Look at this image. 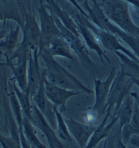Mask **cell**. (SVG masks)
Returning a JSON list of instances; mask_svg holds the SVG:
<instances>
[{
  "mask_svg": "<svg viewBox=\"0 0 139 148\" xmlns=\"http://www.w3.org/2000/svg\"><path fill=\"white\" fill-rule=\"evenodd\" d=\"M39 56L46 67V79L50 83L68 90L81 91L88 95L93 94L94 92L91 89L84 85L77 77L56 61L46 48H44L39 54Z\"/></svg>",
  "mask_w": 139,
  "mask_h": 148,
  "instance_id": "6da1fadb",
  "label": "cell"
},
{
  "mask_svg": "<svg viewBox=\"0 0 139 148\" xmlns=\"http://www.w3.org/2000/svg\"><path fill=\"white\" fill-rule=\"evenodd\" d=\"M16 2L24 21L23 27L21 29L23 39L10 59L12 61L16 59V63H20L25 58H28L29 52L38 48L40 39V29L33 12L32 11L31 13L27 12L20 0H16Z\"/></svg>",
  "mask_w": 139,
  "mask_h": 148,
  "instance_id": "7a4b0ae2",
  "label": "cell"
},
{
  "mask_svg": "<svg viewBox=\"0 0 139 148\" xmlns=\"http://www.w3.org/2000/svg\"><path fill=\"white\" fill-rule=\"evenodd\" d=\"M91 2L90 4L89 1H86L81 5L82 8L88 15L89 20L97 27L111 33L119 40L125 43L139 59V38L129 35L111 23L105 16L97 0H91Z\"/></svg>",
  "mask_w": 139,
  "mask_h": 148,
  "instance_id": "3957f363",
  "label": "cell"
},
{
  "mask_svg": "<svg viewBox=\"0 0 139 148\" xmlns=\"http://www.w3.org/2000/svg\"><path fill=\"white\" fill-rule=\"evenodd\" d=\"M99 3L107 18L117 27L139 38V26L132 20L130 3L125 0H101Z\"/></svg>",
  "mask_w": 139,
  "mask_h": 148,
  "instance_id": "277c9868",
  "label": "cell"
},
{
  "mask_svg": "<svg viewBox=\"0 0 139 148\" xmlns=\"http://www.w3.org/2000/svg\"><path fill=\"white\" fill-rule=\"evenodd\" d=\"M53 17L59 29L61 36L68 43L71 50L77 55L83 67L86 70L90 72L92 74L93 77H95L97 67L91 59V54L89 51V49L86 46L81 37L76 36L71 31L66 29L57 17L54 15Z\"/></svg>",
  "mask_w": 139,
  "mask_h": 148,
  "instance_id": "5b68a950",
  "label": "cell"
},
{
  "mask_svg": "<svg viewBox=\"0 0 139 148\" xmlns=\"http://www.w3.org/2000/svg\"><path fill=\"white\" fill-rule=\"evenodd\" d=\"M133 85L134 82L131 77H128L121 69L117 71L111 85L105 106V113L107 112H111L113 109L115 114L124 99L131 92L130 90Z\"/></svg>",
  "mask_w": 139,
  "mask_h": 148,
  "instance_id": "8992f818",
  "label": "cell"
},
{
  "mask_svg": "<svg viewBox=\"0 0 139 148\" xmlns=\"http://www.w3.org/2000/svg\"><path fill=\"white\" fill-rule=\"evenodd\" d=\"M40 18V39L39 43V54L47 48L52 40L56 37H60L61 34L54 21L53 15L45 6L43 0H40V6L38 8Z\"/></svg>",
  "mask_w": 139,
  "mask_h": 148,
  "instance_id": "52a82bcc",
  "label": "cell"
},
{
  "mask_svg": "<svg viewBox=\"0 0 139 148\" xmlns=\"http://www.w3.org/2000/svg\"><path fill=\"white\" fill-rule=\"evenodd\" d=\"M81 19L83 22L96 35V36L99 39L101 44H102V46L105 49L108 50L112 52L116 51L120 52L139 64V59L136 57V55L132 52H131L130 50H128V48L124 47L120 43V40L116 36H115L114 35H113L110 32L100 29L99 27L94 25L88 18H87L82 14Z\"/></svg>",
  "mask_w": 139,
  "mask_h": 148,
  "instance_id": "ba28073f",
  "label": "cell"
},
{
  "mask_svg": "<svg viewBox=\"0 0 139 148\" xmlns=\"http://www.w3.org/2000/svg\"><path fill=\"white\" fill-rule=\"evenodd\" d=\"M117 72L115 68H112L108 77L105 80H101L96 77H93L94 85V94L95 96V101L93 107L90 110V112L94 114L97 119L101 118L102 115L105 113V106L108 99L111 85L116 76Z\"/></svg>",
  "mask_w": 139,
  "mask_h": 148,
  "instance_id": "9c48e42d",
  "label": "cell"
},
{
  "mask_svg": "<svg viewBox=\"0 0 139 148\" xmlns=\"http://www.w3.org/2000/svg\"><path fill=\"white\" fill-rule=\"evenodd\" d=\"M77 24L80 36L89 50H93L99 56L101 62L104 63V59L110 63V60L102 49L99 39L92 30L83 22L81 19V14L79 11H76L71 15Z\"/></svg>",
  "mask_w": 139,
  "mask_h": 148,
  "instance_id": "30bf717a",
  "label": "cell"
},
{
  "mask_svg": "<svg viewBox=\"0 0 139 148\" xmlns=\"http://www.w3.org/2000/svg\"><path fill=\"white\" fill-rule=\"evenodd\" d=\"M45 80H46V71L42 70V75L40 84L36 92L31 97L32 102L37 106L39 110L54 128L56 127V118L55 109L56 108L48 100L45 92Z\"/></svg>",
  "mask_w": 139,
  "mask_h": 148,
  "instance_id": "8fae6325",
  "label": "cell"
},
{
  "mask_svg": "<svg viewBox=\"0 0 139 148\" xmlns=\"http://www.w3.org/2000/svg\"><path fill=\"white\" fill-rule=\"evenodd\" d=\"M33 125L38 128L44 134L50 148H66L56 135L54 128L50 125L42 112L33 103L32 120Z\"/></svg>",
  "mask_w": 139,
  "mask_h": 148,
  "instance_id": "7c38bea8",
  "label": "cell"
},
{
  "mask_svg": "<svg viewBox=\"0 0 139 148\" xmlns=\"http://www.w3.org/2000/svg\"><path fill=\"white\" fill-rule=\"evenodd\" d=\"M45 92L47 98L55 108H60L62 111L66 109V104L67 101L72 97L82 94L81 91L68 90L50 83L46 79L45 80Z\"/></svg>",
  "mask_w": 139,
  "mask_h": 148,
  "instance_id": "4fadbf2b",
  "label": "cell"
},
{
  "mask_svg": "<svg viewBox=\"0 0 139 148\" xmlns=\"http://www.w3.org/2000/svg\"><path fill=\"white\" fill-rule=\"evenodd\" d=\"M71 137L75 140L80 148H85L97 126L82 124L72 118L64 119Z\"/></svg>",
  "mask_w": 139,
  "mask_h": 148,
  "instance_id": "5bb4252c",
  "label": "cell"
},
{
  "mask_svg": "<svg viewBox=\"0 0 139 148\" xmlns=\"http://www.w3.org/2000/svg\"><path fill=\"white\" fill-rule=\"evenodd\" d=\"M38 48L29 52L28 56V69H27V86L30 90L31 97L38 90L42 79V71H41L39 63Z\"/></svg>",
  "mask_w": 139,
  "mask_h": 148,
  "instance_id": "9a60e30c",
  "label": "cell"
},
{
  "mask_svg": "<svg viewBox=\"0 0 139 148\" xmlns=\"http://www.w3.org/2000/svg\"><path fill=\"white\" fill-rule=\"evenodd\" d=\"M46 2L45 6L52 14L57 17L66 29L76 36H80L77 24L72 16L61 8L55 0H46Z\"/></svg>",
  "mask_w": 139,
  "mask_h": 148,
  "instance_id": "2e32d148",
  "label": "cell"
},
{
  "mask_svg": "<svg viewBox=\"0 0 139 148\" xmlns=\"http://www.w3.org/2000/svg\"><path fill=\"white\" fill-rule=\"evenodd\" d=\"M111 114V112H106V116H105L103 121L100 123L99 125L97 126V129L95 130L92 135L91 136L90 139V141H88L87 145H86L85 148H95L102 140L108 137L113 126H115V124L118 121L117 117L114 116L113 120L109 124H107L109 117Z\"/></svg>",
  "mask_w": 139,
  "mask_h": 148,
  "instance_id": "e0dca14e",
  "label": "cell"
},
{
  "mask_svg": "<svg viewBox=\"0 0 139 148\" xmlns=\"http://www.w3.org/2000/svg\"><path fill=\"white\" fill-rule=\"evenodd\" d=\"M5 66L8 67L12 72L13 79L21 90H26L27 86V69L28 58H25L20 63H13L10 58H5Z\"/></svg>",
  "mask_w": 139,
  "mask_h": 148,
  "instance_id": "ac0fdd59",
  "label": "cell"
},
{
  "mask_svg": "<svg viewBox=\"0 0 139 148\" xmlns=\"http://www.w3.org/2000/svg\"><path fill=\"white\" fill-rule=\"evenodd\" d=\"M46 48L53 57L58 56L65 58L73 62L75 61L69 44L62 36L52 39Z\"/></svg>",
  "mask_w": 139,
  "mask_h": 148,
  "instance_id": "d6986e66",
  "label": "cell"
},
{
  "mask_svg": "<svg viewBox=\"0 0 139 148\" xmlns=\"http://www.w3.org/2000/svg\"><path fill=\"white\" fill-rule=\"evenodd\" d=\"M21 27L17 25L15 29L11 27L6 36L3 40H0V50L2 52L3 56L11 58L14 52L18 46V36Z\"/></svg>",
  "mask_w": 139,
  "mask_h": 148,
  "instance_id": "ffe728a7",
  "label": "cell"
},
{
  "mask_svg": "<svg viewBox=\"0 0 139 148\" xmlns=\"http://www.w3.org/2000/svg\"><path fill=\"white\" fill-rule=\"evenodd\" d=\"M14 21L22 29L24 24L23 15L16 0H9L5 5L0 7V21Z\"/></svg>",
  "mask_w": 139,
  "mask_h": 148,
  "instance_id": "44dd1931",
  "label": "cell"
},
{
  "mask_svg": "<svg viewBox=\"0 0 139 148\" xmlns=\"http://www.w3.org/2000/svg\"><path fill=\"white\" fill-rule=\"evenodd\" d=\"M134 105L135 101L130 93L114 114V116H116L118 118L117 122L119 123V130L130 122L134 114Z\"/></svg>",
  "mask_w": 139,
  "mask_h": 148,
  "instance_id": "7402d4cb",
  "label": "cell"
},
{
  "mask_svg": "<svg viewBox=\"0 0 139 148\" xmlns=\"http://www.w3.org/2000/svg\"><path fill=\"white\" fill-rule=\"evenodd\" d=\"M119 135L121 141L126 146L133 136H139V108L136 102L132 119L128 124L119 130Z\"/></svg>",
  "mask_w": 139,
  "mask_h": 148,
  "instance_id": "603a6c76",
  "label": "cell"
},
{
  "mask_svg": "<svg viewBox=\"0 0 139 148\" xmlns=\"http://www.w3.org/2000/svg\"><path fill=\"white\" fill-rule=\"evenodd\" d=\"M11 82L12 84L18 102L20 103L21 109H22L23 116L31 121V120H32L33 102L30 90L28 88H26V90L24 91L21 90L18 86L16 85L14 79H11Z\"/></svg>",
  "mask_w": 139,
  "mask_h": 148,
  "instance_id": "cb8c5ba5",
  "label": "cell"
},
{
  "mask_svg": "<svg viewBox=\"0 0 139 148\" xmlns=\"http://www.w3.org/2000/svg\"><path fill=\"white\" fill-rule=\"evenodd\" d=\"M118 58L121 69L130 77L139 79V64L120 52H113Z\"/></svg>",
  "mask_w": 139,
  "mask_h": 148,
  "instance_id": "d4e9b609",
  "label": "cell"
},
{
  "mask_svg": "<svg viewBox=\"0 0 139 148\" xmlns=\"http://www.w3.org/2000/svg\"><path fill=\"white\" fill-rule=\"evenodd\" d=\"M35 126L33 125L29 119L23 116V129L24 135L26 137L27 141L30 144L32 148H48L44 144H43L37 135L35 130Z\"/></svg>",
  "mask_w": 139,
  "mask_h": 148,
  "instance_id": "484cf974",
  "label": "cell"
},
{
  "mask_svg": "<svg viewBox=\"0 0 139 148\" xmlns=\"http://www.w3.org/2000/svg\"><path fill=\"white\" fill-rule=\"evenodd\" d=\"M55 114L56 118V127L55 132L58 139L62 140V141L72 142L73 137H71V134L68 131V127L64 121V118L62 117L60 111H58V108L55 109Z\"/></svg>",
  "mask_w": 139,
  "mask_h": 148,
  "instance_id": "4316f807",
  "label": "cell"
},
{
  "mask_svg": "<svg viewBox=\"0 0 139 148\" xmlns=\"http://www.w3.org/2000/svg\"><path fill=\"white\" fill-rule=\"evenodd\" d=\"M0 146L2 148H22L20 143V138L12 136L6 137L0 134Z\"/></svg>",
  "mask_w": 139,
  "mask_h": 148,
  "instance_id": "83f0119b",
  "label": "cell"
},
{
  "mask_svg": "<svg viewBox=\"0 0 139 148\" xmlns=\"http://www.w3.org/2000/svg\"><path fill=\"white\" fill-rule=\"evenodd\" d=\"M132 6L133 18L139 21V0H125Z\"/></svg>",
  "mask_w": 139,
  "mask_h": 148,
  "instance_id": "f1b7e54d",
  "label": "cell"
},
{
  "mask_svg": "<svg viewBox=\"0 0 139 148\" xmlns=\"http://www.w3.org/2000/svg\"><path fill=\"white\" fill-rule=\"evenodd\" d=\"M67 1H69V2L71 3V4L73 5L76 9H77V10L79 11L82 15H84V16L89 19V16H88V15L87 12H86L84 10L83 8H82V7L81 6V5L78 4V3L77 2V1H76V0H67Z\"/></svg>",
  "mask_w": 139,
  "mask_h": 148,
  "instance_id": "f546056e",
  "label": "cell"
},
{
  "mask_svg": "<svg viewBox=\"0 0 139 148\" xmlns=\"http://www.w3.org/2000/svg\"><path fill=\"white\" fill-rule=\"evenodd\" d=\"M129 145L132 148H139V136H133L130 139Z\"/></svg>",
  "mask_w": 139,
  "mask_h": 148,
  "instance_id": "4dcf8cb0",
  "label": "cell"
},
{
  "mask_svg": "<svg viewBox=\"0 0 139 148\" xmlns=\"http://www.w3.org/2000/svg\"><path fill=\"white\" fill-rule=\"evenodd\" d=\"M115 148H127V146L121 141L119 132V135H116V139L115 141Z\"/></svg>",
  "mask_w": 139,
  "mask_h": 148,
  "instance_id": "1f68e13d",
  "label": "cell"
},
{
  "mask_svg": "<svg viewBox=\"0 0 139 148\" xmlns=\"http://www.w3.org/2000/svg\"><path fill=\"white\" fill-rule=\"evenodd\" d=\"M130 95H132L133 98H134L135 102L136 103L137 106H138V108H139V95H138V93L136 92H131Z\"/></svg>",
  "mask_w": 139,
  "mask_h": 148,
  "instance_id": "d6a6232c",
  "label": "cell"
},
{
  "mask_svg": "<svg viewBox=\"0 0 139 148\" xmlns=\"http://www.w3.org/2000/svg\"><path fill=\"white\" fill-rule=\"evenodd\" d=\"M7 33H8L7 30H5V29H3V30L0 31V40H3V39L5 38V36H6Z\"/></svg>",
  "mask_w": 139,
  "mask_h": 148,
  "instance_id": "836d02e7",
  "label": "cell"
},
{
  "mask_svg": "<svg viewBox=\"0 0 139 148\" xmlns=\"http://www.w3.org/2000/svg\"><path fill=\"white\" fill-rule=\"evenodd\" d=\"M131 79H132V82H134V84L136 85L139 88V79H136V78H134V77H131Z\"/></svg>",
  "mask_w": 139,
  "mask_h": 148,
  "instance_id": "e575fe53",
  "label": "cell"
},
{
  "mask_svg": "<svg viewBox=\"0 0 139 148\" xmlns=\"http://www.w3.org/2000/svg\"><path fill=\"white\" fill-rule=\"evenodd\" d=\"M3 55L0 54V66L5 65V60L3 59Z\"/></svg>",
  "mask_w": 139,
  "mask_h": 148,
  "instance_id": "d590c367",
  "label": "cell"
},
{
  "mask_svg": "<svg viewBox=\"0 0 139 148\" xmlns=\"http://www.w3.org/2000/svg\"><path fill=\"white\" fill-rule=\"evenodd\" d=\"M88 1L89 0H76V1L78 3V4L81 5V6L84 4V3L86 2V1Z\"/></svg>",
  "mask_w": 139,
  "mask_h": 148,
  "instance_id": "8d00e7d4",
  "label": "cell"
},
{
  "mask_svg": "<svg viewBox=\"0 0 139 148\" xmlns=\"http://www.w3.org/2000/svg\"><path fill=\"white\" fill-rule=\"evenodd\" d=\"M9 0H0V7L2 6V5H5Z\"/></svg>",
  "mask_w": 139,
  "mask_h": 148,
  "instance_id": "74e56055",
  "label": "cell"
},
{
  "mask_svg": "<svg viewBox=\"0 0 139 148\" xmlns=\"http://www.w3.org/2000/svg\"><path fill=\"white\" fill-rule=\"evenodd\" d=\"M107 140H105V141L104 142L103 148H107Z\"/></svg>",
  "mask_w": 139,
  "mask_h": 148,
  "instance_id": "f35d334b",
  "label": "cell"
},
{
  "mask_svg": "<svg viewBox=\"0 0 139 148\" xmlns=\"http://www.w3.org/2000/svg\"><path fill=\"white\" fill-rule=\"evenodd\" d=\"M0 54H2V55H3V54H2V52H1V50H0Z\"/></svg>",
  "mask_w": 139,
  "mask_h": 148,
  "instance_id": "ab89813d",
  "label": "cell"
},
{
  "mask_svg": "<svg viewBox=\"0 0 139 148\" xmlns=\"http://www.w3.org/2000/svg\"><path fill=\"white\" fill-rule=\"evenodd\" d=\"M0 130H1V129H0Z\"/></svg>",
  "mask_w": 139,
  "mask_h": 148,
  "instance_id": "60d3db41",
  "label": "cell"
}]
</instances>
